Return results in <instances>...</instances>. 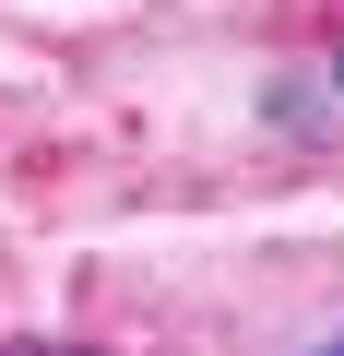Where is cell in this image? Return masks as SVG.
Segmentation results:
<instances>
[{"label":"cell","instance_id":"6da1fadb","mask_svg":"<svg viewBox=\"0 0 344 356\" xmlns=\"http://www.w3.org/2000/svg\"><path fill=\"white\" fill-rule=\"evenodd\" d=\"M320 356H344V332H332V344H320Z\"/></svg>","mask_w":344,"mask_h":356},{"label":"cell","instance_id":"7a4b0ae2","mask_svg":"<svg viewBox=\"0 0 344 356\" xmlns=\"http://www.w3.org/2000/svg\"><path fill=\"white\" fill-rule=\"evenodd\" d=\"M332 95H344V60H332Z\"/></svg>","mask_w":344,"mask_h":356}]
</instances>
